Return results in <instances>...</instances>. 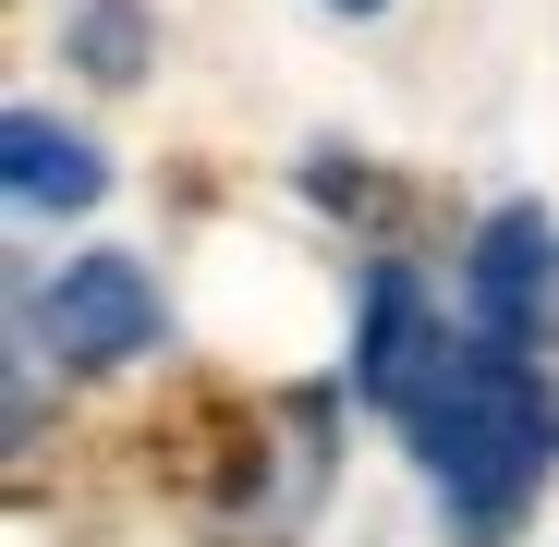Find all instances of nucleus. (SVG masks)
<instances>
[{
    "label": "nucleus",
    "mask_w": 559,
    "mask_h": 547,
    "mask_svg": "<svg viewBox=\"0 0 559 547\" xmlns=\"http://www.w3.org/2000/svg\"><path fill=\"white\" fill-rule=\"evenodd\" d=\"M438 365H450V329L426 317L414 267H378V281H365V341H353V390L378 402V414H414Z\"/></svg>",
    "instance_id": "obj_4"
},
{
    "label": "nucleus",
    "mask_w": 559,
    "mask_h": 547,
    "mask_svg": "<svg viewBox=\"0 0 559 547\" xmlns=\"http://www.w3.org/2000/svg\"><path fill=\"white\" fill-rule=\"evenodd\" d=\"M37 341L61 365H134L158 341V281H146L134 255H73L61 281L37 293Z\"/></svg>",
    "instance_id": "obj_3"
},
{
    "label": "nucleus",
    "mask_w": 559,
    "mask_h": 547,
    "mask_svg": "<svg viewBox=\"0 0 559 547\" xmlns=\"http://www.w3.org/2000/svg\"><path fill=\"white\" fill-rule=\"evenodd\" d=\"M329 13H390V0H329Z\"/></svg>",
    "instance_id": "obj_7"
},
{
    "label": "nucleus",
    "mask_w": 559,
    "mask_h": 547,
    "mask_svg": "<svg viewBox=\"0 0 559 547\" xmlns=\"http://www.w3.org/2000/svg\"><path fill=\"white\" fill-rule=\"evenodd\" d=\"M414 463L450 511L462 547H499L535 487L559 475V390L535 378V353H499V341H450V365L426 378V402L402 414Z\"/></svg>",
    "instance_id": "obj_1"
},
{
    "label": "nucleus",
    "mask_w": 559,
    "mask_h": 547,
    "mask_svg": "<svg viewBox=\"0 0 559 547\" xmlns=\"http://www.w3.org/2000/svg\"><path fill=\"white\" fill-rule=\"evenodd\" d=\"M0 170H13L25 207H61V219H85V207L110 195V158L85 146V134H61L49 110H13V122H0Z\"/></svg>",
    "instance_id": "obj_5"
},
{
    "label": "nucleus",
    "mask_w": 559,
    "mask_h": 547,
    "mask_svg": "<svg viewBox=\"0 0 559 547\" xmlns=\"http://www.w3.org/2000/svg\"><path fill=\"white\" fill-rule=\"evenodd\" d=\"M547 293H559V219H547L535 195L487 207V219H475V255H462V305H475V341L523 353V341H535V317H547Z\"/></svg>",
    "instance_id": "obj_2"
},
{
    "label": "nucleus",
    "mask_w": 559,
    "mask_h": 547,
    "mask_svg": "<svg viewBox=\"0 0 559 547\" xmlns=\"http://www.w3.org/2000/svg\"><path fill=\"white\" fill-rule=\"evenodd\" d=\"M73 61L98 85H134L146 73V13H134V0H85V13H73Z\"/></svg>",
    "instance_id": "obj_6"
}]
</instances>
